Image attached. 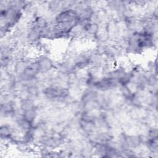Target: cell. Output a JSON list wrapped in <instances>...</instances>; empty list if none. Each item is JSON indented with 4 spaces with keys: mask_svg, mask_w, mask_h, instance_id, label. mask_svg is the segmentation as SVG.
Masks as SVG:
<instances>
[{
    "mask_svg": "<svg viewBox=\"0 0 158 158\" xmlns=\"http://www.w3.org/2000/svg\"><path fill=\"white\" fill-rule=\"evenodd\" d=\"M44 94L49 99H59L66 98L68 95V91L65 88L49 87L44 90Z\"/></svg>",
    "mask_w": 158,
    "mask_h": 158,
    "instance_id": "6da1fadb",
    "label": "cell"
}]
</instances>
